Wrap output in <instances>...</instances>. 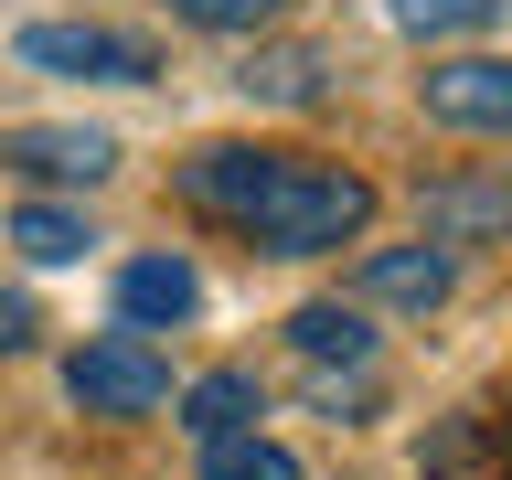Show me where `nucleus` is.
I'll list each match as a JSON object with an SVG mask.
<instances>
[{"label":"nucleus","mask_w":512,"mask_h":480,"mask_svg":"<svg viewBox=\"0 0 512 480\" xmlns=\"http://www.w3.org/2000/svg\"><path fill=\"white\" fill-rule=\"evenodd\" d=\"M171 182H182V203L224 214L267 256H331L363 246V224H374V182L310 150H192Z\"/></svg>","instance_id":"f257e3e1"},{"label":"nucleus","mask_w":512,"mask_h":480,"mask_svg":"<svg viewBox=\"0 0 512 480\" xmlns=\"http://www.w3.org/2000/svg\"><path fill=\"white\" fill-rule=\"evenodd\" d=\"M11 54L43 64V75H86V86H150L160 75V43L150 32H118V22H22Z\"/></svg>","instance_id":"f03ea898"},{"label":"nucleus","mask_w":512,"mask_h":480,"mask_svg":"<svg viewBox=\"0 0 512 480\" xmlns=\"http://www.w3.org/2000/svg\"><path fill=\"white\" fill-rule=\"evenodd\" d=\"M64 395L86 416H160L171 406V363H160L139 331H107V342H86L64 363Z\"/></svg>","instance_id":"7ed1b4c3"},{"label":"nucleus","mask_w":512,"mask_h":480,"mask_svg":"<svg viewBox=\"0 0 512 480\" xmlns=\"http://www.w3.org/2000/svg\"><path fill=\"white\" fill-rule=\"evenodd\" d=\"M416 224H427L438 256L512 235V171H438V182H416Z\"/></svg>","instance_id":"20e7f679"},{"label":"nucleus","mask_w":512,"mask_h":480,"mask_svg":"<svg viewBox=\"0 0 512 480\" xmlns=\"http://www.w3.org/2000/svg\"><path fill=\"white\" fill-rule=\"evenodd\" d=\"M438 128H512V54H448L416 75Z\"/></svg>","instance_id":"39448f33"},{"label":"nucleus","mask_w":512,"mask_h":480,"mask_svg":"<svg viewBox=\"0 0 512 480\" xmlns=\"http://www.w3.org/2000/svg\"><path fill=\"white\" fill-rule=\"evenodd\" d=\"M448 278H459V256H438L427 235H416V246H363V267H352V299H384V310H438Z\"/></svg>","instance_id":"423d86ee"},{"label":"nucleus","mask_w":512,"mask_h":480,"mask_svg":"<svg viewBox=\"0 0 512 480\" xmlns=\"http://www.w3.org/2000/svg\"><path fill=\"white\" fill-rule=\"evenodd\" d=\"M203 310V267L192 256H128L118 267V320L150 342V331H171V320Z\"/></svg>","instance_id":"0eeeda50"},{"label":"nucleus","mask_w":512,"mask_h":480,"mask_svg":"<svg viewBox=\"0 0 512 480\" xmlns=\"http://www.w3.org/2000/svg\"><path fill=\"white\" fill-rule=\"evenodd\" d=\"M0 160L32 171V182H107V171H118V139H107V128H11Z\"/></svg>","instance_id":"6e6552de"},{"label":"nucleus","mask_w":512,"mask_h":480,"mask_svg":"<svg viewBox=\"0 0 512 480\" xmlns=\"http://www.w3.org/2000/svg\"><path fill=\"white\" fill-rule=\"evenodd\" d=\"M256 416H267V395H256V374H235V363H224V374H203V384L182 395V427H192L203 448H214V438H246Z\"/></svg>","instance_id":"1a4fd4ad"},{"label":"nucleus","mask_w":512,"mask_h":480,"mask_svg":"<svg viewBox=\"0 0 512 480\" xmlns=\"http://www.w3.org/2000/svg\"><path fill=\"white\" fill-rule=\"evenodd\" d=\"M320 75H331V64H320L310 43H256V54L235 64V86H246V96H267V107H310V96H320Z\"/></svg>","instance_id":"9d476101"},{"label":"nucleus","mask_w":512,"mask_h":480,"mask_svg":"<svg viewBox=\"0 0 512 480\" xmlns=\"http://www.w3.org/2000/svg\"><path fill=\"white\" fill-rule=\"evenodd\" d=\"M288 342L310 352V363H374V331H363L352 299H310V310L288 320Z\"/></svg>","instance_id":"9b49d317"},{"label":"nucleus","mask_w":512,"mask_h":480,"mask_svg":"<svg viewBox=\"0 0 512 480\" xmlns=\"http://www.w3.org/2000/svg\"><path fill=\"white\" fill-rule=\"evenodd\" d=\"M11 246H22L32 267H75V256L96 246V224L75 214V203H22V214H11Z\"/></svg>","instance_id":"f8f14e48"},{"label":"nucleus","mask_w":512,"mask_h":480,"mask_svg":"<svg viewBox=\"0 0 512 480\" xmlns=\"http://www.w3.org/2000/svg\"><path fill=\"white\" fill-rule=\"evenodd\" d=\"M203 480H299V448H278V438H214L203 448Z\"/></svg>","instance_id":"ddd939ff"},{"label":"nucleus","mask_w":512,"mask_h":480,"mask_svg":"<svg viewBox=\"0 0 512 480\" xmlns=\"http://www.w3.org/2000/svg\"><path fill=\"white\" fill-rule=\"evenodd\" d=\"M512 0H395V32H491Z\"/></svg>","instance_id":"4468645a"},{"label":"nucleus","mask_w":512,"mask_h":480,"mask_svg":"<svg viewBox=\"0 0 512 480\" xmlns=\"http://www.w3.org/2000/svg\"><path fill=\"white\" fill-rule=\"evenodd\" d=\"M171 22H203V32H267L278 0H171Z\"/></svg>","instance_id":"2eb2a0df"},{"label":"nucleus","mask_w":512,"mask_h":480,"mask_svg":"<svg viewBox=\"0 0 512 480\" xmlns=\"http://www.w3.org/2000/svg\"><path fill=\"white\" fill-rule=\"evenodd\" d=\"M32 331H43V320H32V299H22V288H0V352H22Z\"/></svg>","instance_id":"dca6fc26"}]
</instances>
